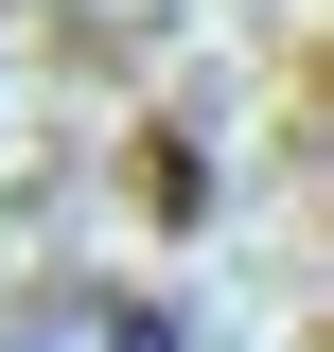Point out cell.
<instances>
[{"label":"cell","instance_id":"cell-1","mask_svg":"<svg viewBox=\"0 0 334 352\" xmlns=\"http://www.w3.org/2000/svg\"><path fill=\"white\" fill-rule=\"evenodd\" d=\"M0 352H194V317H159V300H53V317H18Z\"/></svg>","mask_w":334,"mask_h":352}]
</instances>
